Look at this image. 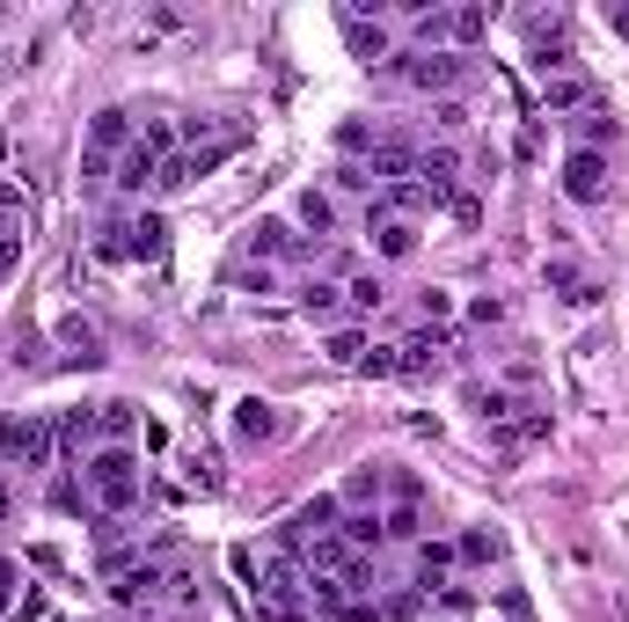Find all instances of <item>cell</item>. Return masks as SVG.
I'll return each instance as SVG.
<instances>
[{"mask_svg": "<svg viewBox=\"0 0 629 622\" xmlns=\"http://www.w3.org/2000/svg\"><path fill=\"white\" fill-rule=\"evenodd\" d=\"M140 454H132V447H96V454H88V469H81V491H88V505H96V513H132V505H140Z\"/></svg>", "mask_w": 629, "mask_h": 622, "instance_id": "1", "label": "cell"}, {"mask_svg": "<svg viewBox=\"0 0 629 622\" xmlns=\"http://www.w3.org/2000/svg\"><path fill=\"white\" fill-rule=\"evenodd\" d=\"M257 608L271 622H308V608H314V593H308V564L300 556H271V564L257 571Z\"/></svg>", "mask_w": 629, "mask_h": 622, "instance_id": "2", "label": "cell"}, {"mask_svg": "<svg viewBox=\"0 0 629 622\" xmlns=\"http://www.w3.org/2000/svg\"><path fill=\"white\" fill-rule=\"evenodd\" d=\"M161 249H169V220L161 213L103 220V228H96V257H103V264H154Z\"/></svg>", "mask_w": 629, "mask_h": 622, "instance_id": "3", "label": "cell"}, {"mask_svg": "<svg viewBox=\"0 0 629 622\" xmlns=\"http://www.w3.org/2000/svg\"><path fill=\"white\" fill-rule=\"evenodd\" d=\"M0 454H8V469H52L59 454V425L44 418V410H16V418H0Z\"/></svg>", "mask_w": 629, "mask_h": 622, "instance_id": "4", "label": "cell"}, {"mask_svg": "<svg viewBox=\"0 0 629 622\" xmlns=\"http://www.w3.org/2000/svg\"><path fill=\"white\" fill-rule=\"evenodd\" d=\"M103 586H110V601H118V608H147L161 586H169V556H161V550L154 556H110Z\"/></svg>", "mask_w": 629, "mask_h": 622, "instance_id": "5", "label": "cell"}, {"mask_svg": "<svg viewBox=\"0 0 629 622\" xmlns=\"http://www.w3.org/2000/svg\"><path fill=\"white\" fill-rule=\"evenodd\" d=\"M461 73H469L461 52H396V81H410V89H425V96H447Z\"/></svg>", "mask_w": 629, "mask_h": 622, "instance_id": "6", "label": "cell"}, {"mask_svg": "<svg viewBox=\"0 0 629 622\" xmlns=\"http://www.w3.org/2000/svg\"><path fill=\"white\" fill-rule=\"evenodd\" d=\"M563 191H571L578 205H600V198H608V154L571 147V154H563Z\"/></svg>", "mask_w": 629, "mask_h": 622, "instance_id": "7", "label": "cell"}, {"mask_svg": "<svg viewBox=\"0 0 629 622\" xmlns=\"http://www.w3.org/2000/svg\"><path fill=\"white\" fill-rule=\"evenodd\" d=\"M337 30H345V44H351V59H396V37L381 30V22H367V16H351V8H337Z\"/></svg>", "mask_w": 629, "mask_h": 622, "instance_id": "8", "label": "cell"}, {"mask_svg": "<svg viewBox=\"0 0 629 622\" xmlns=\"http://www.w3.org/2000/svg\"><path fill=\"white\" fill-rule=\"evenodd\" d=\"M388 352H396V373H432L439 359H447V330H439V322H425L418 338L388 344Z\"/></svg>", "mask_w": 629, "mask_h": 622, "instance_id": "9", "label": "cell"}, {"mask_svg": "<svg viewBox=\"0 0 629 622\" xmlns=\"http://www.w3.org/2000/svg\"><path fill=\"white\" fill-rule=\"evenodd\" d=\"M124 147H132V110H96V118H88V154L118 161Z\"/></svg>", "mask_w": 629, "mask_h": 622, "instance_id": "10", "label": "cell"}, {"mask_svg": "<svg viewBox=\"0 0 629 622\" xmlns=\"http://www.w3.org/2000/svg\"><path fill=\"white\" fill-rule=\"evenodd\" d=\"M234 440L242 447H271L279 440V410L263 403V395H242V403H234Z\"/></svg>", "mask_w": 629, "mask_h": 622, "instance_id": "11", "label": "cell"}, {"mask_svg": "<svg viewBox=\"0 0 629 622\" xmlns=\"http://www.w3.org/2000/svg\"><path fill=\"white\" fill-rule=\"evenodd\" d=\"M249 257H263V264H293V257H308V249L293 242L286 220H257V228H249Z\"/></svg>", "mask_w": 629, "mask_h": 622, "instance_id": "12", "label": "cell"}, {"mask_svg": "<svg viewBox=\"0 0 629 622\" xmlns=\"http://www.w3.org/2000/svg\"><path fill=\"white\" fill-rule=\"evenodd\" d=\"M154 177H161V161L147 154L140 140H132V147H124V154H118V177H110V183H118L124 198H147V191H154Z\"/></svg>", "mask_w": 629, "mask_h": 622, "instance_id": "13", "label": "cell"}, {"mask_svg": "<svg viewBox=\"0 0 629 622\" xmlns=\"http://www.w3.org/2000/svg\"><path fill=\"white\" fill-rule=\"evenodd\" d=\"M586 103H600V89H593V81H586V73H549V81H542V110H586Z\"/></svg>", "mask_w": 629, "mask_h": 622, "instance_id": "14", "label": "cell"}, {"mask_svg": "<svg viewBox=\"0 0 629 622\" xmlns=\"http://www.w3.org/2000/svg\"><path fill=\"white\" fill-rule=\"evenodd\" d=\"M373 257H410L418 249V220H373Z\"/></svg>", "mask_w": 629, "mask_h": 622, "instance_id": "15", "label": "cell"}, {"mask_svg": "<svg viewBox=\"0 0 629 622\" xmlns=\"http://www.w3.org/2000/svg\"><path fill=\"white\" fill-rule=\"evenodd\" d=\"M293 213H300V228H308V234H337V198L330 191H300Z\"/></svg>", "mask_w": 629, "mask_h": 622, "instance_id": "16", "label": "cell"}, {"mask_svg": "<svg viewBox=\"0 0 629 622\" xmlns=\"http://www.w3.org/2000/svg\"><path fill=\"white\" fill-rule=\"evenodd\" d=\"M96 432H103L110 447H124L132 432H140V410L132 403H96Z\"/></svg>", "mask_w": 629, "mask_h": 622, "instance_id": "17", "label": "cell"}, {"mask_svg": "<svg viewBox=\"0 0 629 622\" xmlns=\"http://www.w3.org/2000/svg\"><path fill=\"white\" fill-rule=\"evenodd\" d=\"M59 344H67V359H81V367H96V359H103V338H96V330H88L81 315H67V322H59Z\"/></svg>", "mask_w": 629, "mask_h": 622, "instance_id": "18", "label": "cell"}, {"mask_svg": "<svg viewBox=\"0 0 629 622\" xmlns=\"http://www.w3.org/2000/svg\"><path fill=\"white\" fill-rule=\"evenodd\" d=\"M300 308H308L314 322H330L337 308H345V285H337V279H308V285H300Z\"/></svg>", "mask_w": 629, "mask_h": 622, "instance_id": "19", "label": "cell"}, {"mask_svg": "<svg viewBox=\"0 0 629 622\" xmlns=\"http://www.w3.org/2000/svg\"><path fill=\"white\" fill-rule=\"evenodd\" d=\"M600 140H615V118H608V103H586L578 110V147H593L600 154Z\"/></svg>", "mask_w": 629, "mask_h": 622, "instance_id": "20", "label": "cell"}, {"mask_svg": "<svg viewBox=\"0 0 629 622\" xmlns=\"http://www.w3.org/2000/svg\"><path fill=\"white\" fill-rule=\"evenodd\" d=\"M322 352H330V367H367V338H359V330H337Z\"/></svg>", "mask_w": 629, "mask_h": 622, "instance_id": "21", "label": "cell"}, {"mask_svg": "<svg viewBox=\"0 0 629 622\" xmlns=\"http://www.w3.org/2000/svg\"><path fill=\"white\" fill-rule=\"evenodd\" d=\"M88 440H96V410H67V418H59V447H73V454H81Z\"/></svg>", "mask_w": 629, "mask_h": 622, "instance_id": "22", "label": "cell"}, {"mask_svg": "<svg viewBox=\"0 0 629 622\" xmlns=\"http://www.w3.org/2000/svg\"><path fill=\"white\" fill-rule=\"evenodd\" d=\"M549 285H557V293H563L571 308H586V301H593V279H578L571 264H549Z\"/></svg>", "mask_w": 629, "mask_h": 622, "instance_id": "23", "label": "cell"}, {"mask_svg": "<svg viewBox=\"0 0 629 622\" xmlns=\"http://www.w3.org/2000/svg\"><path fill=\"white\" fill-rule=\"evenodd\" d=\"M345 301H351V308H381V301H388V285H381V271H359V279H351V285H345Z\"/></svg>", "mask_w": 629, "mask_h": 622, "instance_id": "24", "label": "cell"}, {"mask_svg": "<svg viewBox=\"0 0 629 622\" xmlns=\"http://www.w3.org/2000/svg\"><path fill=\"white\" fill-rule=\"evenodd\" d=\"M337 534H345L351 550H373V542H381V513H351V520H345V528H337Z\"/></svg>", "mask_w": 629, "mask_h": 622, "instance_id": "25", "label": "cell"}, {"mask_svg": "<svg viewBox=\"0 0 629 622\" xmlns=\"http://www.w3.org/2000/svg\"><path fill=\"white\" fill-rule=\"evenodd\" d=\"M490 30V8H455V44H476Z\"/></svg>", "mask_w": 629, "mask_h": 622, "instance_id": "26", "label": "cell"}, {"mask_svg": "<svg viewBox=\"0 0 629 622\" xmlns=\"http://www.w3.org/2000/svg\"><path fill=\"white\" fill-rule=\"evenodd\" d=\"M461 556H469V564H490V556H498V534L469 528V534H461Z\"/></svg>", "mask_w": 629, "mask_h": 622, "instance_id": "27", "label": "cell"}, {"mask_svg": "<svg viewBox=\"0 0 629 622\" xmlns=\"http://www.w3.org/2000/svg\"><path fill=\"white\" fill-rule=\"evenodd\" d=\"M418 564H425V579H439V571L455 564V550H447V542H425V550H418Z\"/></svg>", "mask_w": 629, "mask_h": 622, "instance_id": "28", "label": "cell"}, {"mask_svg": "<svg viewBox=\"0 0 629 622\" xmlns=\"http://www.w3.org/2000/svg\"><path fill=\"white\" fill-rule=\"evenodd\" d=\"M498 608H506V622H535V608H527V593H520V586L498 593Z\"/></svg>", "mask_w": 629, "mask_h": 622, "instance_id": "29", "label": "cell"}, {"mask_svg": "<svg viewBox=\"0 0 629 622\" xmlns=\"http://www.w3.org/2000/svg\"><path fill=\"white\" fill-rule=\"evenodd\" d=\"M16 593H22V571H16V564H0V615L16 608Z\"/></svg>", "mask_w": 629, "mask_h": 622, "instance_id": "30", "label": "cell"}, {"mask_svg": "<svg viewBox=\"0 0 629 622\" xmlns=\"http://www.w3.org/2000/svg\"><path fill=\"white\" fill-rule=\"evenodd\" d=\"M373 491H381V469H359V476L345 483V498H373Z\"/></svg>", "mask_w": 629, "mask_h": 622, "instance_id": "31", "label": "cell"}, {"mask_svg": "<svg viewBox=\"0 0 629 622\" xmlns=\"http://www.w3.org/2000/svg\"><path fill=\"white\" fill-rule=\"evenodd\" d=\"M81 183H88V191H96V183H110V161H103V154H88V161H81Z\"/></svg>", "mask_w": 629, "mask_h": 622, "instance_id": "32", "label": "cell"}, {"mask_svg": "<svg viewBox=\"0 0 629 622\" xmlns=\"http://www.w3.org/2000/svg\"><path fill=\"white\" fill-rule=\"evenodd\" d=\"M8 505H16V498H8V476H0V520H8Z\"/></svg>", "mask_w": 629, "mask_h": 622, "instance_id": "33", "label": "cell"}]
</instances>
